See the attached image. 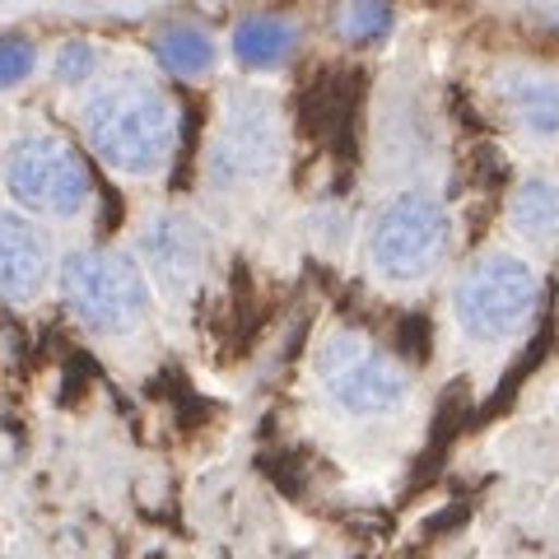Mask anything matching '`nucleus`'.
<instances>
[{"label":"nucleus","mask_w":559,"mask_h":559,"mask_svg":"<svg viewBox=\"0 0 559 559\" xmlns=\"http://www.w3.org/2000/svg\"><path fill=\"white\" fill-rule=\"evenodd\" d=\"M0 182L20 215L80 219L94 205V178L84 154L47 127L20 131L0 154Z\"/></svg>","instance_id":"obj_2"},{"label":"nucleus","mask_w":559,"mask_h":559,"mask_svg":"<svg viewBox=\"0 0 559 559\" xmlns=\"http://www.w3.org/2000/svg\"><path fill=\"white\" fill-rule=\"evenodd\" d=\"M154 57H159V66L168 75L205 80L210 70L219 66V43H215V33H205L201 24L178 20V24H164L154 33Z\"/></svg>","instance_id":"obj_12"},{"label":"nucleus","mask_w":559,"mask_h":559,"mask_svg":"<svg viewBox=\"0 0 559 559\" xmlns=\"http://www.w3.org/2000/svg\"><path fill=\"white\" fill-rule=\"evenodd\" d=\"M38 70V47L24 33H0V94L20 90V84Z\"/></svg>","instance_id":"obj_15"},{"label":"nucleus","mask_w":559,"mask_h":559,"mask_svg":"<svg viewBox=\"0 0 559 559\" xmlns=\"http://www.w3.org/2000/svg\"><path fill=\"white\" fill-rule=\"evenodd\" d=\"M61 294L94 336H127L150 312V275L127 252L80 248L61 261Z\"/></svg>","instance_id":"obj_5"},{"label":"nucleus","mask_w":559,"mask_h":559,"mask_svg":"<svg viewBox=\"0 0 559 559\" xmlns=\"http://www.w3.org/2000/svg\"><path fill=\"white\" fill-rule=\"evenodd\" d=\"M90 150L121 178H159L182 140V112L173 94L145 70H117L80 103Z\"/></svg>","instance_id":"obj_1"},{"label":"nucleus","mask_w":559,"mask_h":559,"mask_svg":"<svg viewBox=\"0 0 559 559\" xmlns=\"http://www.w3.org/2000/svg\"><path fill=\"white\" fill-rule=\"evenodd\" d=\"M452 215L433 191H396L369 224V266L388 285H419L448 257Z\"/></svg>","instance_id":"obj_4"},{"label":"nucleus","mask_w":559,"mask_h":559,"mask_svg":"<svg viewBox=\"0 0 559 559\" xmlns=\"http://www.w3.org/2000/svg\"><path fill=\"white\" fill-rule=\"evenodd\" d=\"M229 43L248 70H280L299 51V24L285 14H242Z\"/></svg>","instance_id":"obj_11"},{"label":"nucleus","mask_w":559,"mask_h":559,"mask_svg":"<svg viewBox=\"0 0 559 559\" xmlns=\"http://www.w3.org/2000/svg\"><path fill=\"white\" fill-rule=\"evenodd\" d=\"M285 164V121L266 94L238 90L219 112V127L210 135L205 173L219 191H248L271 182Z\"/></svg>","instance_id":"obj_7"},{"label":"nucleus","mask_w":559,"mask_h":559,"mask_svg":"<svg viewBox=\"0 0 559 559\" xmlns=\"http://www.w3.org/2000/svg\"><path fill=\"white\" fill-rule=\"evenodd\" d=\"M540 304V280L522 257L513 252H485L462 271L452 289V312L471 341L499 345L527 331Z\"/></svg>","instance_id":"obj_6"},{"label":"nucleus","mask_w":559,"mask_h":559,"mask_svg":"<svg viewBox=\"0 0 559 559\" xmlns=\"http://www.w3.org/2000/svg\"><path fill=\"white\" fill-rule=\"evenodd\" d=\"M509 224L518 229V238L536 242V248H550L559 238V187L550 178L522 182L509 205Z\"/></svg>","instance_id":"obj_13"},{"label":"nucleus","mask_w":559,"mask_h":559,"mask_svg":"<svg viewBox=\"0 0 559 559\" xmlns=\"http://www.w3.org/2000/svg\"><path fill=\"white\" fill-rule=\"evenodd\" d=\"M318 382L326 401L355 419L396 415L411 401V369L364 331H331L318 345Z\"/></svg>","instance_id":"obj_3"},{"label":"nucleus","mask_w":559,"mask_h":559,"mask_svg":"<svg viewBox=\"0 0 559 559\" xmlns=\"http://www.w3.org/2000/svg\"><path fill=\"white\" fill-rule=\"evenodd\" d=\"M51 252L47 238L33 229L28 215L14 205H0V299L5 304H33L47 289Z\"/></svg>","instance_id":"obj_10"},{"label":"nucleus","mask_w":559,"mask_h":559,"mask_svg":"<svg viewBox=\"0 0 559 559\" xmlns=\"http://www.w3.org/2000/svg\"><path fill=\"white\" fill-rule=\"evenodd\" d=\"M94 75H98V47L84 43V38L61 43V51H57V80L61 84H84Z\"/></svg>","instance_id":"obj_16"},{"label":"nucleus","mask_w":559,"mask_h":559,"mask_svg":"<svg viewBox=\"0 0 559 559\" xmlns=\"http://www.w3.org/2000/svg\"><path fill=\"white\" fill-rule=\"evenodd\" d=\"M210 261H215V238H210L205 224L197 215H187V210H159V215L140 229V271H145L168 299H187L210 275Z\"/></svg>","instance_id":"obj_8"},{"label":"nucleus","mask_w":559,"mask_h":559,"mask_svg":"<svg viewBox=\"0 0 559 559\" xmlns=\"http://www.w3.org/2000/svg\"><path fill=\"white\" fill-rule=\"evenodd\" d=\"M392 24H396V14L388 5H345L336 20L345 43H382L392 33Z\"/></svg>","instance_id":"obj_14"},{"label":"nucleus","mask_w":559,"mask_h":559,"mask_svg":"<svg viewBox=\"0 0 559 559\" xmlns=\"http://www.w3.org/2000/svg\"><path fill=\"white\" fill-rule=\"evenodd\" d=\"M495 103L532 145H559V70L503 66L495 75Z\"/></svg>","instance_id":"obj_9"}]
</instances>
